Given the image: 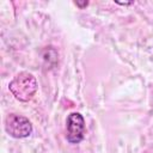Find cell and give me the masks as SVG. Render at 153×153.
Listing matches in <instances>:
<instances>
[{
    "instance_id": "6da1fadb",
    "label": "cell",
    "mask_w": 153,
    "mask_h": 153,
    "mask_svg": "<svg viewBox=\"0 0 153 153\" xmlns=\"http://www.w3.org/2000/svg\"><path fill=\"white\" fill-rule=\"evenodd\" d=\"M37 80L30 72L18 73L8 84V90L20 102H29L37 92Z\"/></svg>"
},
{
    "instance_id": "7a4b0ae2",
    "label": "cell",
    "mask_w": 153,
    "mask_h": 153,
    "mask_svg": "<svg viewBox=\"0 0 153 153\" xmlns=\"http://www.w3.org/2000/svg\"><path fill=\"white\" fill-rule=\"evenodd\" d=\"M5 130L14 139H24L32 133V124L25 116L8 114L5 118Z\"/></svg>"
},
{
    "instance_id": "3957f363",
    "label": "cell",
    "mask_w": 153,
    "mask_h": 153,
    "mask_svg": "<svg viewBox=\"0 0 153 153\" xmlns=\"http://www.w3.org/2000/svg\"><path fill=\"white\" fill-rule=\"evenodd\" d=\"M85 136V120L81 114L72 112L66 120V139L71 143H79Z\"/></svg>"
},
{
    "instance_id": "277c9868",
    "label": "cell",
    "mask_w": 153,
    "mask_h": 153,
    "mask_svg": "<svg viewBox=\"0 0 153 153\" xmlns=\"http://www.w3.org/2000/svg\"><path fill=\"white\" fill-rule=\"evenodd\" d=\"M74 4H75L78 7H80V8H84V7H86V6L88 5V2H87V1H84V2H79V1H75Z\"/></svg>"
},
{
    "instance_id": "5b68a950",
    "label": "cell",
    "mask_w": 153,
    "mask_h": 153,
    "mask_svg": "<svg viewBox=\"0 0 153 153\" xmlns=\"http://www.w3.org/2000/svg\"><path fill=\"white\" fill-rule=\"evenodd\" d=\"M118 5H124V6H127V5H130V4H133V2H118V1H116Z\"/></svg>"
}]
</instances>
